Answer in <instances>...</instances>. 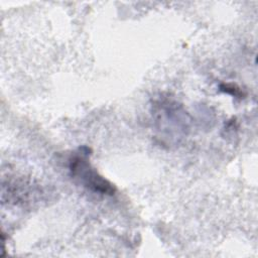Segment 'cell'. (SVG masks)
<instances>
[{"instance_id":"obj_1","label":"cell","mask_w":258,"mask_h":258,"mask_svg":"<svg viewBox=\"0 0 258 258\" xmlns=\"http://www.w3.org/2000/svg\"><path fill=\"white\" fill-rule=\"evenodd\" d=\"M70 170L72 174L79 178L85 186L92 190L104 195H113L115 187L103 176H101L88 162L83 154L74 156L70 161Z\"/></svg>"}]
</instances>
